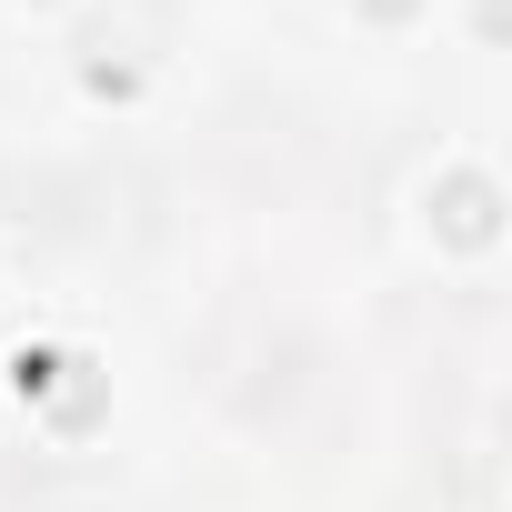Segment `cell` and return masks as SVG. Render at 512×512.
<instances>
[]
</instances>
